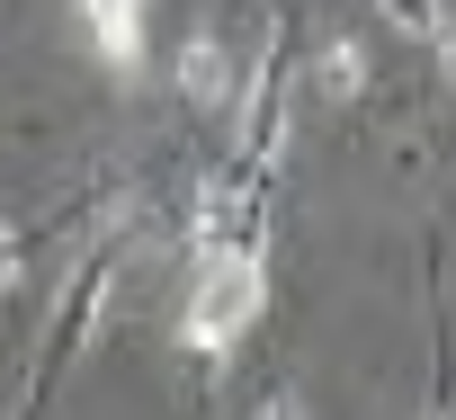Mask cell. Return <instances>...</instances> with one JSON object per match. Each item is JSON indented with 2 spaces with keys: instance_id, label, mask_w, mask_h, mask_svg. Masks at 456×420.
Returning <instances> with one entry per match:
<instances>
[{
  "instance_id": "cell-1",
  "label": "cell",
  "mask_w": 456,
  "mask_h": 420,
  "mask_svg": "<svg viewBox=\"0 0 456 420\" xmlns=\"http://www.w3.org/2000/svg\"><path fill=\"white\" fill-rule=\"evenodd\" d=\"M260 295H269V278H260V251L251 242H206L197 295H188V349L233 358V340L260 322Z\"/></svg>"
},
{
  "instance_id": "cell-2",
  "label": "cell",
  "mask_w": 456,
  "mask_h": 420,
  "mask_svg": "<svg viewBox=\"0 0 456 420\" xmlns=\"http://www.w3.org/2000/svg\"><path fill=\"white\" fill-rule=\"evenodd\" d=\"M81 28L108 63H134L143 54V0H81Z\"/></svg>"
},
{
  "instance_id": "cell-3",
  "label": "cell",
  "mask_w": 456,
  "mask_h": 420,
  "mask_svg": "<svg viewBox=\"0 0 456 420\" xmlns=\"http://www.w3.org/2000/svg\"><path fill=\"white\" fill-rule=\"evenodd\" d=\"M179 90H188L197 108H224V99H233V63H224L215 36H188V45H179Z\"/></svg>"
},
{
  "instance_id": "cell-4",
  "label": "cell",
  "mask_w": 456,
  "mask_h": 420,
  "mask_svg": "<svg viewBox=\"0 0 456 420\" xmlns=\"http://www.w3.org/2000/svg\"><path fill=\"white\" fill-rule=\"evenodd\" d=\"M322 90H331V99L358 90V45H331V54H322Z\"/></svg>"
},
{
  "instance_id": "cell-5",
  "label": "cell",
  "mask_w": 456,
  "mask_h": 420,
  "mask_svg": "<svg viewBox=\"0 0 456 420\" xmlns=\"http://www.w3.org/2000/svg\"><path fill=\"white\" fill-rule=\"evenodd\" d=\"M385 19L411 28V36H438V0H385Z\"/></svg>"
},
{
  "instance_id": "cell-6",
  "label": "cell",
  "mask_w": 456,
  "mask_h": 420,
  "mask_svg": "<svg viewBox=\"0 0 456 420\" xmlns=\"http://www.w3.org/2000/svg\"><path fill=\"white\" fill-rule=\"evenodd\" d=\"M438 72L456 81V19H438Z\"/></svg>"
},
{
  "instance_id": "cell-7",
  "label": "cell",
  "mask_w": 456,
  "mask_h": 420,
  "mask_svg": "<svg viewBox=\"0 0 456 420\" xmlns=\"http://www.w3.org/2000/svg\"><path fill=\"white\" fill-rule=\"evenodd\" d=\"M260 420H296V402H287V393H278V402H269V411H260Z\"/></svg>"
},
{
  "instance_id": "cell-8",
  "label": "cell",
  "mask_w": 456,
  "mask_h": 420,
  "mask_svg": "<svg viewBox=\"0 0 456 420\" xmlns=\"http://www.w3.org/2000/svg\"><path fill=\"white\" fill-rule=\"evenodd\" d=\"M420 420H438V411H420Z\"/></svg>"
}]
</instances>
